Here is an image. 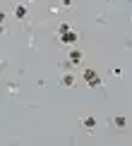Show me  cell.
I'll return each mask as SVG.
<instances>
[{
    "mask_svg": "<svg viewBox=\"0 0 132 146\" xmlns=\"http://www.w3.org/2000/svg\"><path fill=\"white\" fill-rule=\"evenodd\" d=\"M82 79H84V84H87V86L89 89H101V84H103V82H101V77H99V72H96V70H82Z\"/></svg>",
    "mask_w": 132,
    "mask_h": 146,
    "instance_id": "1",
    "label": "cell"
},
{
    "mask_svg": "<svg viewBox=\"0 0 132 146\" xmlns=\"http://www.w3.org/2000/svg\"><path fill=\"white\" fill-rule=\"evenodd\" d=\"M58 38H60V43H63V46H75L79 36H77V31L70 27V29H65V31H58Z\"/></svg>",
    "mask_w": 132,
    "mask_h": 146,
    "instance_id": "2",
    "label": "cell"
},
{
    "mask_svg": "<svg viewBox=\"0 0 132 146\" xmlns=\"http://www.w3.org/2000/svg\"><path fill=\"white\" fill-rule=\"evenodd\" d=\"M75 82H77V77L72 74V72H65L63 79H60V84H63L65 89H72V86H75Z\"/></svg>",
    "mask_w": 132,
    "mask_h": 146,
    "instance_id": "3",
    "label": "cell"
},
{
    "mask_svg": "<svg viewBox=\"0 0 132 146\" xmlns=\"http://www.w3.org/2000/svg\"><path fill=\"white\" fill-rule=\"evenodd\" d=\"M70 65H82V60H84V53L82 50H75V48H72V50H70Z\"/></svg>",
    "mask_w": 132,
    "mask_h": 146,
    "instance_id": "4",
    "label": "cell"
},
{
    "mask_svg": "<svg viewBox=\"0 0 132 146\" xmlns=\"http://www.w3.org/2000/svg\"><path fill=\"white\" fill-rule=\"evenodd\" d=\"M15 17L17 19H24V17H27V5H17L15 7Z\"/></svg>",
    "mask_w": 132,
    "mask_h": 146,
    "instance_id": "5",
    "label": "cell"
},
{
    "mask_svg": "<svg viewBox=\"0 0 132 146\" xmlns=\"http://www.w3.org/2000/svg\"><path fill=\"white\" fill-rule=\"evenodd\" d=\"M82 127H84V129H94V127H96V120H94V117H84V120H82Z\"/></svg>",
    "mask_w": 132,
    "mask_h": 146,
    "instance_id": "6",
    "label": "cell"
},
{
    "mask_svg": "<svg viewBox=\"0 0 132 146\" xmlns=\"http://www.w3.org/2000/svg\"><path fill=\"white\" fill-rule=\"evenodd\" d=\"M113 122H115V127H120V129H123V127H127V120H125L123 115H118V117L113 120Z\"/></svg>",
    "mask_w": 132,
    "mask_h": 146,
    "instance_id": "7",
    "label": "cell"
},
{
    "mask_svg": "<svg viewBox=\"0 0 132 146\" xmlns=\"http://www.w3.org/2000/svg\"><path fill=\"white\" fill-rule=\"evenodd\" d=\"M63 5H72V0H63Z\"/></svg>",
    "mask_w": 132,
    "mask_h": 146,
    "instance_id": "8",
    "label": "cell"
}]
</instances>
